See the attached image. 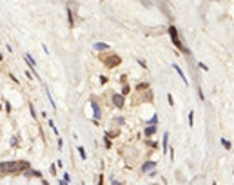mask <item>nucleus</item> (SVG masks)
<instances>
[{
    "label": "nucleus",
    "mask_w": 234,
    "mask_h": 185,
    "mask_svg": "<svg viewBox=\"0 0 234 185\" xmlns=\"http://www.w3.org/2000/svg\"><path fill=\"white\" fill-rule=\"evenodd\" d=\"M169 33H171V38H173V42L176 44V47H180V49H182V44H180L178 34H176V27H171V29H169Z\"/></svg>",
    "instance_id": "f257e3e1"
},
{
    "label": "nucleus",
    "mask_w": 234,
    "mask_h": 185,
    "mask_svg": "<svg viewBox=\"0 0 234 185\" xmlns=\"http://www.w3.org/2000/svg\"><path fill=\"white\" fill-rule=\"evenodd\" d=\"M154 169H156V163H154V161H147V163H143L142 171H143V172H151V171H154Z\"/></svg>",
    "instance_id": "f03ea898"
},
{
    "label": "nucleus",
    "mask_w": 234,
    "mask_h": 185,
    "mask_svg": "<svg viewBox=\"0 0 234 185\" xmlns=\"http://www.w3.org/2000/svg\"><path fill=\"white\" fill-rule=\"evenodd\" d=\"M173 67L176 69V73H178V75H180V78H182V80H183V84H187V85H189V82H187V78H185V75H183V71H182V69L178 67V66H176V64H174Z\"/></svg>",
    "instance_id": "7ed1b4c3"
},
{
    "label": "nucleus",
    "mask_w": 234,
    "mask_h": 185,
    "mask_svg": "<svg viewBox=\"0 0 234 185\" xmlns=\"http://www.w3.org/2000/svg\"><path fill=\"white\" fill-rule=\"evenodd\" d=\"M113 100H114V103H116L118 107H123V96H120V94H114Z\"/></svg>",
    "instance_id": "20e7f679"
},
{
    "label": "nucleus",
    "mask_w": 234,
    "mask_h": 185,
    "mask_svg": "<svg viewBox=\"0 0 234 185\" xmlns=\"http://www.w3.org/2000/svg\"><path fill=\"white\" fill-rule=\"evenodd\" d=\"M95 49L96 51H105V49H109V45H107V44H104V42H96L95 44Z\"/></svg>",
    "instance_id": "39448f33"
},
{
    "label": "nucleus",
    "mask_w": 234,
    "mask_h": 185,
    "mask_svg": "<svg viewBox=\"0 0 234 185\" xmlns=\"http://www.w3.org/2000/svg\"><path fill=\"white\" fill-rule=\"evenodd\" d=\"M24 58H26V62L29 64V67H31V69H35V66H36V64H35V60H33V56H31V55H27V53H26V56H24Z\"/></svg>",
    "instance_id": "423d86ee"
},
{
    "label": "nucleus",
    "mask_w": 234,
    "mask_h": 185,
    "mask_svg": "<svg viewBox=\"0 0 234 185\" xmlns=\"http://www.w3.org/2000/svg\"><path fill=\"white\" fill-rule=\"evenodd\" d=\"M91 107H93V111H95V120H98V118H100V109H98V105L93 102V103H91Z\"/></svg>",
    "instance_id": "0eeeda50"
},
{
    "label": "nucleus",
    "mask_w": 234,
    "mask_h": 185,
    "mask_svg": "<svg viewBox=\"0 0 234 185\" xmlns=\"http://www.w3.org/2000/svg\"><path fill=\"white\" fill-rule=\"evenodd\" d=\"M154 131H156V129H154V125H151V127H147V129H145V135H147V136H151V135H154Z\"/></svg>",
    "instance_id": "6e6552de"
},
{
    "label": "nucleus",
    "mask_w": 234,
    "mask_h": 185,
    "mask_svg": "<svg viewBox=\"0 0 234 185\" xmlns=\"http://www.w3.org/2000/svg\"><path fill=\"white\" fill-rule=\"evenodd\" d=\"M167 143H169V133H165L164 135V149L167 151Z\"/></svg>",
    "instance_id": "1a4fd4ad"
},
{
    "label": "nucleus",
    "mask_w": 234,
    "mask_h": 185,
    "mask_svg": "<svg viewBox=\"0 0 234 185\" xmlns=\"http://www.w3.org/2000/svg\"><path fill=\"white\" fill-rule=\"evenodd\" d=\"M78 151H80V156H82V160H86V149H84V147H78Z\"/></svg>",
    "instance_id": "9d476101"
},
{
    "label": "nucleus",
    "mask_w": 234,
    "mask_h": 185,
    "mask_svg": "<svg viewBox=\"0 0 234 185\" xmlns=\"http://www.w3.org/2000/svg\"><path fill=\"white\" fill-rule=\"evenodd\" d=\"M192 120H194V113H192V111H191V113H189V125H194V122H192Z\"/></svg>",
    "instance_id": "9b49d317"
},
{
    "label": "nucleus",
    "mask_w": 234,
    "mask_h": 185,
    "mask_svg": "<svg viewBox=\"0 0 234 185\" xmlns=\"http://www.w3.org/2000/svg\"><path fill=\"white\" fill-rule=\"evenodd\" d=\"M149 124H151V125H156V124H158V116L154 114V116H153L151 120H149Z\"/></svg>",
    "instance_id": "f8f14e48"
},
{
    "label": "nucleus",
    "mask_w": 234,
    "mask_h": 185,
    "mask_svg": "<svg viewBox=\"0 0 234 185\" xmlns=\"http://www.w3.org/2000/svg\"><path fill=\"white\" fill-rule=\"evenodd\" d=\"M221 143H223V147H225V149H231V143L227 142V140H221Z\"/></svg>",
    "instance_id": "ddd939ff"
},
{
    "label": "nucleus",
    "mask_w": 234,
    "mask_h": 185,
    "mask_svg": "<svg viewBox=\"0 0 234 185\" xmlns=\"http://www.w3.org/2000/svg\"><path fill=\"white\" fill-rule=\"evenodd\" d=\"M198 66H200V67H201V69H203V71H209V67H207V66H205V64H201V62H200Z\"/></svg>",
    "instance_id": "4468645a"
},
{
    "label": "nucleus",
    "mask_w": 234,
    "mask_h": 185,
    "mask_svg": "<svg viewBox=\"0 0 234 185\" xmlns=\"http://www.w3.org/2000/svg\"><path fill=\"white\" fill-rule=\"evenodd\" d=\"M113 185H122V183H120V182H114V180H113Z\"/></svg>",
    "instance_id": "2eb2a0df"
},
{
    "label": "nucleus",
    "mask_w": 234,
    "mask_h": 185,
    "mask_svg": "<svg viewBox=\"0 0 234 185\" xmlns=\"http://www.w3.org/2000/svg\"><path fill=\"white\" fill-rule=\"evenodd\" d=\"M0 109H2V105H0Z\"/></svg>",
    "instance_id": "dca6fc26"
},
{
    "label": "nucleus",
    "mask_w": 234,
    "mask_h": 185,
    "mask_svg": "<svg viewBox=\"0 0 234 185\" xmlns=\"http://www.w3.org/2000/svg\"><path fill=\"white\" fill-rule=\"evenodd\" d=\"M212 185H216V183H212Z\"/></svg>",
    "instance_id": "f3484780"
}]
</instances>
